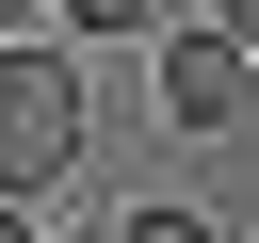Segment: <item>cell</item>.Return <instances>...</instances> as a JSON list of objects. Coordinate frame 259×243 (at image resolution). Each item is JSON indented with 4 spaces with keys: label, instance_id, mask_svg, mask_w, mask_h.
<instances>
[{
    "label": "cell",
    "instance_id": "1",
    "mask_svg": "<svg viewBox=\"0 0 259 243\" xmlns=\"http://www.w3.org/2000/svg\"><path fill=\"white\" fill-rule=\"evenodd\" d=\"M81 146H97V81H81V49L0 32V194L32 211L49 178H81Z\"/></svg>",
    "mask_w": 259,
    "mask_h": 243
},
{
    "label": "cell",
    "instance_id": "2",
    "mask_svg": "<svg viewBox=\"0 0 259 243\" xmlns=\"http://www.w3.org/2000/svg\"><path fill=\"white\" fill-rule=\"evenodd\" d=\"M146 65H162V130H243V97H259V49H243V32H210V16H194V32L162 16V32H146Z\"/></svg>",
    "mask_w": 259,
    "mask_h": 243
},
{
    "label": "cell",
    "instance_id": "3",
    "mask_svg": "<svg viewBox=\"0 0 259 243\" xmlns=\"http://www.w3.org/2000/svg\"><path fill=\"white\" fill-rule=\"evenodd\" d=\"M162 16H178V0H49V32H130V49H146Z\"/></svg>",
    "mask_w": 259,
    "mask_h": 243
},
{
    "label": "cell",
    "instance_id": "4",
    "mask_svg": "<svg viewBox=\"0 0 259 243\" xmlns=\"http://www.w3.org/2000/svg\"><path fill=\"white\" fill-rule=\"evenodd\" d=\"M97 243H210V227H194V211H113Z\"/></svg>",
    "mask_w": 259,
    "mask_h": 243
},
{
    "label": "cell",
    "instance_id": "5",
    "mask_svg": "<svg viewBox=\"0 0 259 243\" xmlns=\"http://www.w3.org/2000/svg\"><path fill=\"white\" fill-rule=\"evenodd\" d=\"M210 32H243V49H259V0H210Z\"/></svg>",
    "mask_w": 259,
    "mask_h": 243
},
{
    "label": "cell",
    "instance_id": "6",
    "mask_svg": "<svg viewBox=\"0 0 259 243\" xmlns=\"http://www.w3.org/2000/svg\"><path fill=\"white\" fill-rule=\"evenodd\" d=\"M0 243H32V211H16V194H0Z\"/></svg>",
    "mask_w": 259,
    "mask_h": 243
},
{
    "label": "cell",
    "instance_id": "7",
    "mask_svg": "<svg viewBox=\"0 0 259 243\" xmlns=\"http://www.w3.org/2000/svg\"><path fill=\"white\" fill-rule=\"evenodd\" d=\"M0 32H32V0H0Z\"/></svg>",
    "mask_w": 259,
    "mask_h": 243
}]
</instances>
